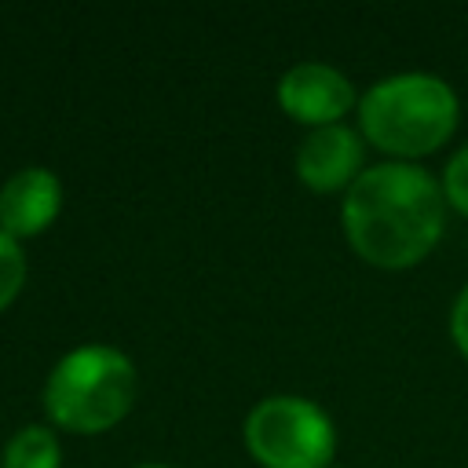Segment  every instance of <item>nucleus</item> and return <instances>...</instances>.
<instances>
[{
  "instance_id": "obj_1",
  "label": "nucleus",
  "mask_w": 468,
  "mask_h": 468,
  "mask_svg": "<svg viewBox=\"0 0 468 468\" xmlns=\"http://www.w3.org/2000/svg\"><path fill=\"white\" fill-rule=\"evenodd\" d=\"M446 194L431 172L384 161L347 186L344 197V230L358 256L377 267H410L417 263L442 234Z\"/></svg>"
},
{
  "instance_id": "obj_2",
  "label": "nucleus",
  "mask_w": 468,
  "mask_h": 468,
  "mask_svg": "<svg viewBox=\"0 0 468 468\" xmlns=\"http://www.w3.org/2000/svg\"><path fill=\"white\" fill-rule=\"evenodd\" d=\"M358 124L388 154H428L457 128V95L435 73H395L362 95Z\"/></svg>"
},
{
  "instance_id": "obj_3",
  "label": "nucleus",
  "mask_w": 468,
  "mask_h": 468,
  "mask_svg": "<svg viewBox=\"0 0 468 468\" xmlns=\"http://www.w3.org/2000/svg\"><path fill=\"white\" fill-rule=\"evenodd\" d=\"M135 399V369L110 344H84L58 358L44 384V410L69 431H102L117 424Z\"/></svg>"
},
{
  "instance_id": "obj_4",
  "label": "nucleus",
  "mask_w": 468,
  "mask_h": 468,
  "mask_svg": "<svg viewBox=\"0 0 468 468\" xmlns=\"http://www.w3.org/2000/svg\"><path fill=\"white\" fill-rule=\"evenodd\" d=\"M245 446L267 468H325L336 435L314 402L296 395H271L249 410Z\"/></svg>"
},
{
  "instance_id": "obj_5",
  "label": "nucleus",
  "mask_w": 468,
  "mask_h": 468,
  "mask_svg": "<svg viewBox=\"0 0 468 468\" xmlns=\"http://www.w3.org/2000/svg\"><path fill=\"white\" fill-rule=\"evenodd\" d=\"M278 102L285 106L289 117L325 128V124H340V117L351 110L355 88L340 69L325 62H296L278 80Z\"/></svg>"
},
{
  "instance_id": "obj_6",
  "label": "nucleus",
  "mask_w": 468,
  "mask_h": 468,
  "mask_svg": "<svg viewBox=\"0 0 468 468\" xmlns=\"http://www.w3.org/2000/svg\"><path fill=\"white\" fill-rule=\"evenodd\" d=\"M362 139L344 124H325L303 135L296 150V176L311 190H336L358 179Z\"/></svg>"
},
{
  "instance_id": "obj_7",
  "label": "nucleus",
  "mask_w": 468,
  "mask_h": 468,
  "mask_svg": "<svg viewBox=\"0 0 468 468\" xmlns=\"http://www.w3.org/2000/svg\"><path fill=\"white\" fill-rule=\"evenodd\" d=\"M62 205V186L48 168H22L0 186V230L26 238L44 230Z\"/></svg>"
},
{
  "instance_id": "obj_8",
  "label": "nucleus",
  "mask_w": 468,
  "mask_h": 468,
  "mask_svg": "<svg viewBox=\"0 0 468 468\" xmlns=\"http://www.w3.org/2000/svg\"><path fill=\"white\" fill-rule=\"evenodd\" d=\"M58 464H62V450L44 424H29L15 431L4 446V468H58Z\"/></svg>"
},
{
  "instance_id": "obj_9",
  "label": "nucleus",
  "mask_w": 468,
  "mask_h": 468,
  "mask_svg": "<svg viewBox=\"0 0 468 468\" xmlns=\"http://www.w3.org/2000/svg\"><path fill=\"white\" fill-rule=\"evenodd\" d=\"M22 282H26V252H22L18 238L0 230V311L18 296Z\"/></svg>"
},
{
  "instance_id": "obj_10",
  "label": "nucleus",
  "mask_w": 468,
  "mask_h": 468,
  "mask_svg": "<svg viewBox=\"0 0 468 468\" xmlns=\"http://www.w3.org/2000/svg\"><path fill=\"white\" fill-rule=\"evenodd\" d=\"M442 194L446 201L468 216V146H461L450 161H446V172H442Z\"/></svg>"
},
{
  "instance_id": "obj_11",
  "label": "nucleus",
  "mask_w": 468,
  "mask_h": 468,
  "mask_svg": "<svg viewBox=\"0 0 468 468\" xmlns=\"http://www.w3.org/2000/svg\"><path fill=\"white\" fill-rule=\"evenodd\" d=\"M450 333H453V344L468 355V285L457 292L453 300V311H450Z\"/></svg>"
},
{
  "instance_id": "obj_12",
  "label": "nucleus",
  "mask_w": 468,
  "mask_h": 468,
  "mask_svg": "<svg viewBox=\"0 0 468 468\" xmlns=\"http://www.w3.org/2000/svg\"><path fill=\"white\" fill-rule=\"evenodd\" d=\"M139 468H168V464H139Z\"/></svg>"
}]
</instances>
